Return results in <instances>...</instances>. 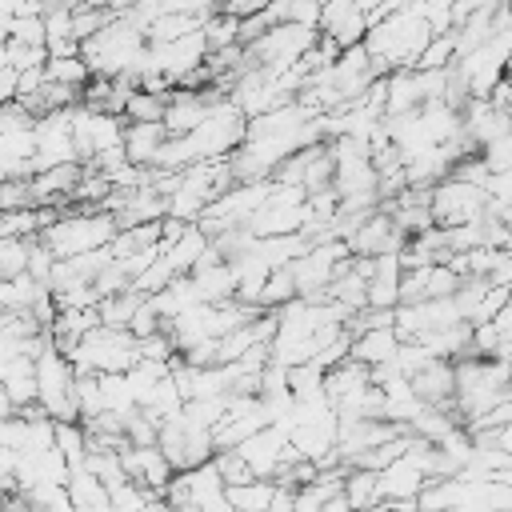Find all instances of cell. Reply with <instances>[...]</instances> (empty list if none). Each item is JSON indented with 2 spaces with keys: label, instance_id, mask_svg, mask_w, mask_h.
I'll return each mask as SVG.
<instances>
[{
  "label": "cell",
  "instance_id": "6da1fadb",
  "mask_svg": "<svg viewBox=\"0 0 512 512\" xmlns=\"http://www.w3.org/2000/svg\"><path fill=\"white\" fill-rule=\"evenodd\" d=\"M116 236H120V224L112 212H84L80 208V212H60V220L48 224L40 240L56 252V260H76V256L108 248Z\"/></svg>",
  "mask_w": 512,
  "mask_h": 512
},
{
  "label": "cell",
  "instance_id": "7a4b0ae2",
  "mask_svg": "<svg viewBox=\"0 0 512 512\" xmlns=\"http://www.w3.org/2000/svg\"><path fill=\"white\" fill-rule=\"evenodd\" d=\"M432 216L440 228H460V224H476L488 216V188L464 184V180H440L432 188Z\"/></svg>",
  "mask_w": 512,
  "mask_h": 512
},
{
  "label": "cell",
  "instance_id": "3957f363",
  "mask_svg": "<svg viewBox=\"0 0 512 512\" xmlns=\"http://www.w3.org/2000/svg\"><path fill=\"white\" fill-rule=\"evenodd\" d=\"M120 460H124L128 480L140 484V488H148V492H156V496H164V488H168L172 476H176V468L168 464V456L160 452V444H152V448L128 444V448H120Z\"/></svg>",
  "mask_w": 512,
  "mask_h": 512
},
{
  "label": "cell",
  "instance_id": "277c9868",
  "mask_svg": "<svg viewBox=\"0 0 512 512\" xmlns=\"http://www.w3.org/2000/svg\"><path fill=\"white\" fill-rule=\"evenodd\" d=\"M400 344L404 340H400L396 328H368V332H360L352 340V360H360V364H368L376 372V368H388L400 356Z\"/></svg>",
  "mask_w": 512,
  "mask_h": 512
},
{
  "label": "cell",
  "instance_id": "5b68a950",
  "mask_svg": "<svg viewBox=\"0 0 512 512\" xmlns=\"http://www.w3.org/2000/svg\"><path fill=\"white\" fill-rule=\"evenodd\" d=\"M164 144H168V128L164 124H128L124 128V148H128V160L136 168H156Z\"/></svg>",
  "mask_w": 512,
  "mask_h": 512
},
{
  "label": "cell",
  "instance_id": "8992f818",
  "mask_svg": "<svg viewBox=\"0 0 512 512\" xmlns=\"http://www.w3.org/2000/svg\"><path fill=\"white\" fill-rule=\"evenodd\" d=\"M344 496H348L352 512H376V508L384 504L380 472H372V468H348V476H344Z\"/></svg>",
  "mask_w": 512,
  "mask_h": 512
},
{
  "label": "cell",
  "instance_id": "52a82bcc",
  "mask_svg": "<svg viewBox=\"0 0 512 512\" xmlns=\"http://www.w3.org/2000/svg\"><path fill=\"white\" fill-rule=\"evenodd\" d=\"M144 300L148 296L136 292V288L116 292V296H104L100 300V324H108V328H132V320H136V312H140Z\"/></svg>",
  "mask_w": 512,
  "mask_h": 512
},
{
  "label": "cell",
  "instance_id": "ba28073f",
  "mask_svg": "<svg viewBox=\"0 0 512 512\" xmlns=\"http://www.w3.org/2000/svg\"><path fill=\"white\" fill-rule=\"evenodd\" d=\"M276 492H280V484H272V480H248V484H232L228 500L236 512H268Z\"/></svg>",
  "mask_w": 512,
  "mask_h": 512
},
{
  "label": "cell",
  "instance_id": "9c48e42d",
  "mask_svg": "<svg viewBox=\"0 0 512 512\" xmlns=\"http://www.w3.org/2000/svg\"><path fill=\"white\" fill-rule=\"evenodd\" d=\"M164 108H168V96H156V92L136 88V92L128 96L124 120H128V124H164Z\"/></svg>",
  "mask_w": 512,
  "mask_h": 512
},
{
  "label": "cell",
  "instance_id": "30bf717a",
  "mask_svg": "<svg viewBox=\"0 0 512 512\" xmlns=\"http://www.w3.org/2000/svg\"><path fill=\"white\" fill-rule=\"evenodd\" d=\"M44 72H48V80L68 84V88H88V80H92V68L84 56H52Z\"/></svg>",
  "mask_w": 512,
  "mask_h": 512
},
{
  "label": "cell",
  "instance_id": "8fae6325",
  "mask_svg": "<svg viewBox=\"0 0 512 512\" xmlns=\"http://www.w3.org/2000/svg\"><path fill=\"white\" fill-rule=\"evenodd\" d=\"M28 260H32V240H0V276L4 280L28 276Z\"/></svg>",
  "mask_w": 512,
  "mask_h": 512
},
{
  "label": "cell",
  "instance_id": "7c38bea8",
  "mask_svg": "<svg viewBox=\"0 0 512 512\" xmlns=\"http://www.w3.org/2000/svg\"><path fill=\"white\" fill-rule=\"evenodd\" d=\"M152 500H156V492H148V488H140L132 480H124L120 488H112V512H148Z\"/></svg>",
  "mask_w": 512,
  "mask_h": 512
},
{
  "label": "cell",
  "instance_id": "4fadbf2b",
  "mask_svg": "<svg viewBox=\"0 0 512 512\" xmlns=\"http://www.w3.org/2000/svg\"><path fill=\"white\" fill-rule=\"evenodd\" d=\"M488 196H492L496 204L512 208V172H496V176L488 180Z\"/></svg>",
  "mask_w": 512,
  "mask_h": 512
}]
</instances>
